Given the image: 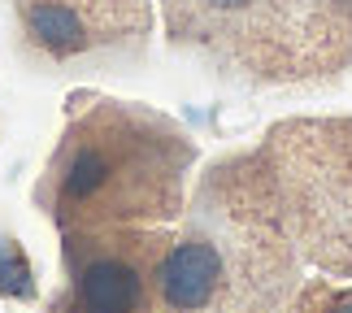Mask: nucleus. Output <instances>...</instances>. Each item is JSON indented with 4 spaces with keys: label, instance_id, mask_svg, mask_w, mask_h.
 <instances>
[{
    "label": "nucleus",
    "instance_id": "0eeeda50",
    "mask_svg": "<svg viewBox=\"0 0 352 313\" xmlns=\"http://www.w3.org/2000/svg\"><path fill=\"white\" fill-rule=\"evenodd\" d=\"M283 313H352V288H309L296 305H287Z\"/></svg>",
    "mask_w": 352,
    "mask_h": 313
},
{
    "label": "nucleus",
    "instance_id": "39448f33",
    "mask_svg": "<svg viewBox=\"0 0 352 313\" xmlns=\"http://www.w3.org/2000/svg\"><path fill=\"white\" fill-rule=\"evenodd\" d=\"M9 13L22 48L52 70L140 57L153 35V0H9Z\"/></svg>",
    "mask_w": 352,
    "mask_h": 313
},
{
    "label": "nucleus",
    "instance_id": "20e7f679",
    "mask_svg": "<svg viewBox=\"0 0 352 313\" xmlns=\"http://www.w3.org/2000/svg\"><path fill=\"white\" fill-rule=\"evenodd\" d=\"M278 230L335 274H352V118H292L235 153Z\"/></svg>",
    "mask_w": 352,
    "mask_h": 313
},
{
    "label": "nucleus",
    "instance_id": "f03ea898",
    "mask_svg": "<svg viewBox=\"0 0 352 313\" xmlns=\"http://www.w3.org/2000/svg\"><path fill=\"white\" fill-rule=\"evenodd\" d=\"M292 288V239L239 157L218 161L196 187L187 226L166 248L161 313H283Z\"/></svg>",
    "mask_w": 352,
    "mask_h": 313
},
{
    "label": "nucleus",
    "instance_id": "423d86ee",
    "mask_svg": "<svg viewBox=\"0 0 352 313\" xmlns=\"http://www.w3.org/2000/svg\"><path fill=\"white\" fill-rule=\"evenodd\" d=\"M161 226H109L65 235L70 313H161Z\"/></svg>",
    "mask_w": 352,
    "mask_h": 313
},
{
    "label": "nucleus",
    "instance_id": "f257e3e1",
    "mask_svg": "<svg viewBox=\"0 0 352 313\" xmlns=\"http://www.w3.org/2000/svg\"><path fill=\"white\" fill-rule=\"evenodd\" d=\"M196 144L153 105L70 91L65 127L35 200L61 235L109 226H166L187 205Z\"/></svg>",
    "mask_w": 352,
    "mask_h": 313
},
{
    "label": "nucleus",
    "instance_id": "7ed1b4c3",
    "mask_svg": "<svg viewBox=\"0 0 352 313\" xmlns=\"http://www.w3.org/2000/svg\"><path fill=\"white\" fill-rule=\"evenodd\" d=\"M170 48L243 87H300L352 65V0H157Z\"/></svg>",
    "mask_w": 352,
    "mask_h": 313
}]
</instances>
